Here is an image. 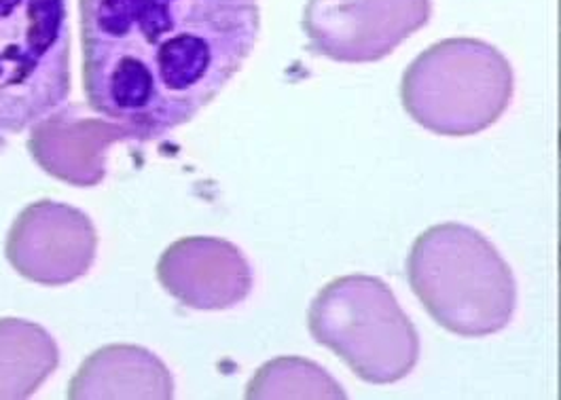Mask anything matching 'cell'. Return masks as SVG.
I'll return each instance as SVG.
<instances>
[{
    "label": "cell",
    "mask_w": 561,
    "mask_h": 400,
    "mask_svg": "<svg viewBox=\"0 0 561 400\" xmlns=\"http://www.w3.org/2000/svg\"><path fill=\"white\" fill-rule=\"evenodd\" d=\"M98 252L92 218L60 202H36L15 218L4 254L11 267L43 286H66L88 276Z\"/></svg>",
    "instance_id": "52a82bcc"
},
{
    "label": "cell",
    "mask_w": 561,
    "mask_h": 400,
    "mask_svg": "<svg viewBox=\"0 0 561 400\" xmlns=\"http://www.w3.org/2000/svg\"><path fill=\"white\" fill-rule=\"evenodd\" d=\"M515 92L513 66L494 45L445 38L422 52L403 75L409 117L437 136H474L499 122Z\"/></svg>",
    "instance_id": "3957f363"
},
{
    "label": "cell",
    "mask_w": 561,
    "mask_h": 400,
    "mask_svg": "<svg viewBox=\"0 0 561 400\" xmlns=\"http://www.w3.org/2000/svg\"><path fill=\"white\" fill-rule=\"evenodd\" d=\"M161 288L185 308L222 311L240 306L252 290L244 252L220 238H183L157 263Z\"/></svg>",
    "instance_id": "ba28073f"
},
{
    "label": "cell",
    "mask_w": 561,
    "mask_h": 400,
    "mask_svg": "<svg viewBox=\"0 0 561 400\" xmlns=\"http://www.w3.org/2000/svg\"><path fill=\"white\" fill-rule=\"evenodd\" d=\"M342 386L312 361L280 356L265 363L247 386V399H345Z\"/></svg>",
    "instance_id": "7c38bea8"
},
{
    "label": "cell",
    "mask_w": 561,
    "mask_h": 400,
    "mask_svg": "<svg viewBox=\"0 0 561 400\" xmlns=\"http://www.w3.org/2000/svg\"><path fill=\"white\" fill-rule=\"evenodd\" d=\"M83 92L140 142L193 122L256 47V0H79Z\"/></svg>",
    "instance_id": "6da1fadb"
},
{
    "label": "cell",
    "mask_w": 561,
    "mask_h": 400,
    "mask_svg": "<svg viewBox=\"0 0 561 400\" xmlns=\"http://www.w3.org/2000/svg\"><path fill=\"white\" fill-rule=\"evenodd\" d=\"M136 134L113 119L83 115L81 106H66L31 127L28 151L49 176L72 186L100 185L106 176L108 151Z\"/></svg>",
    "instance_id": "9c48e42d"
},
{
    "label": "cell",
    "mask_w": 561,
    "mask_h": 400,
    "mask_svg": "<svg viewBox=\"0 0 561 400\" xmlns=\"http://www.w3.org/2000/svg\"><path fill=\"white\" fill-rule=\"evenodd\" d=\"M433 0H310L304 32L310 52L335 62H379L422 31Z\"/></svg>",
    "instance_id": "8992f818"
},
{
    "label": "cell",
    "mask_w": 561,
    "mask_h": 400,
    "mask_svg": "<svg viewBox=\"0 0 561 400\" xmlns=\"http://www.w3.org/2000/svg\"><path fill=\"white\" fill-rule=\"evenodd\" d=\"M407 277L433 320L460 338H488L513 320L517 282L481 231L445 222L411 247Z\"/></svg>",
    "instance_id": "7a4b0ae2"
},
{
    "label": "cell",
    "mask_w": 561,
    "mask_h": 400,
    "mask_svg": "<svg viewBox=\"0 0 561 400\" xmlns=\"http://www.w3.org/2000/svg\"><path fill=\"white\" fill-rule=\"evenodd\" d=\"M58 365V343L43 327L20 318L0 320V400L31 399Z\"/></svg>",
    "instance_id": "8fae6325"
},
{
    "label": "cell",
    "mask_w": 561,
    "mask_h": 400,
    "mask_svg": "<svg viewBox=\"0 0 561 400\" xmlns=\"http://www.w3.org/2000/svg\"><path fill=\"white\" fill-rule=\"evenodd\" d=\"M174 397L170 369L140 345H106L72 377L68 399H151Z\"/></svg>",
    "instance_id": "30bf717a"
},
{
    "label": "cell",
    "mask_w": 561,
    "mask_h": 400,
    "mask_svg": "<svg viewBox=\"0 0 561 400\" xmlns=\"http://www.w3.org/2000/svg\"><path fill=\"white\" fill-rule=\"evenodd\" d=\"M70 95L68 0H0V145Z\"/></svg>",
    "instance_id": "5b68a950"
},
{
    "label": "cell",
    "mask_w": 561,
    "mask_h": 400,
    "mask_svg": "<svg viewBox=\"0 0 561 400\" xmlns=\"http://www.w3.org/2000/svg\"><path fill=\"white\" fill-rule=\"evenodd\" d=\"M308 327L316 343L335 352L367 384L401 381L420 361V335L379 277L329 282L312 301Z\"/></svg>",
    "instance_id": "277c9868"
}]
</instances>
